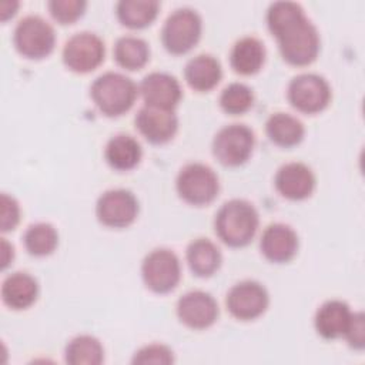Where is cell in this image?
<instances>
[{
  "mask_svg": "<svg viewBox=\"0 0 365 365\" xmlns=\"http://www.w3.org/2000/svg\"><path fill=\"white\" fill-rule=\"evenodd\" d=\"M160 3L155 0H120L115 4L118 21L128 29H144L150 26L158 14Z\"/></svg>",
  "mask_w": 365,
  "mask_h": 365,
  "instance_id": "484cf974",
  "label": "cell"
},
{
  "mask_svg": "<svg viewBox=\"0 0 365 365\" xmlns=\"http://www.w3.org/2000/svg\"><path fill=\"white\" fill-rule=\"evenodd\" d=\"M267 50L264 43L254 36L238 38L230 51V66L240 76L257 74L265 63Z\"/></svg>",
  "mask_w": 365,
  "mask_h": 365,
  "instance_id": "d6986e66",
  "label": "cell"
},
{
  "mask_svg": "<svg viewBox=\"0 0 365 365\" xmlns=\"http://www.w3.org/2000/svg\"><path fill=\"white\" fill-rule=\"evenodd\" d=\"M185 259L194 275L208 278L220 269L222 264V254L215 242L210 238L200 237L187 245Z\"/></svg>",
  "mask_w": 365,
  "mask_h": 365,
  "instance_id": "7402d4cb",
  "label": "cell"
},
{
  "mask_svg": "<svg viewBox=\"0 0 365 365\" xmlns=\"http://www.w3.org/2000/svg\"><path fill=\"white\" fill-rule=\"evenodd\" d=\"M133 364H173L174 352L164 344H148L137 349L131 359Z\"/></svg>",
  "mask_w": 365,
  "mask_h": 365,
  "instance_id": "1f68e13d",
  "label": "cell"
},
{
  "mask_svg": "<svg viewBox=\"0 0 365 365\" xmlns=\"http://www.w3.org/2000/svg\"><path fill=\"white\" fill-rule=\"evenodd\" d=\"M0 215H1V231L9 232L13 231L20 222V205L13 195L3 192L0 197Z\"/></svg>",
  "mask_w": 365,
  "mask_h": 365,
  "instance_id": "d6a6232c",
  "label": "cell"
},
{
  "mask_svg": "<svg viewBox=\"0 0 365 365\" xmlns=\"http://www.w3.org/2000/svg\"><path fill=\"white\" fill-rule=\"evenodd\" d=\"M141 158V144L130 134H115L104 147V160L115 171H130L140 164Z\"/></svg>",
  "mask_w": 365,
  "mask_h": 365,
  "instance_id": "603a6c76",
  "label": "cell"
},
{
  "mask_svg": "<svg viewBox=\"0 0 365 365\" xmlns=\"http://www.w3.org/2000/svg\"><path fill=\"white\" fill-rule=\"evenodd\" d=\"M64 361L71 365H100L104 361V346L90 334L76 335L64 348Z\"/></svg>",
  "mask_w": 365,
  "mask_h": 365,
  "instance_id": "4316f807",
  "label": "cell"
},
{
  "mask_svg": "<svg viewBox=\"0 0 365 365\" xmlns=\"http://www.w3.org/2000/svg\"><path fill=\"white\" fill-rule=\"evenodd\" d=\"M255 147L254 131L240 123L220 128L212 138V155L225 167H240L247 163Z\"/></svg>",
  "mask_w": 365,
  "mask_h": 365,
  "instance_id": "52a82bcc",
  "label": "cell"
},
{
  "mask_svg": "<svg viewBox=\"0 0 365 365\" xmlns=\"http://www.w3.org/2000/svg\"><path fill=\"white\" fill-rule=\"evenodd\" d=\"M202 19L191 7L175 9L165 19L161 27V43L174 56L191 51L201 38Z\"/></svg>",
  "mask_w": 365,
  "mask_h": 365,
  "instance_id": "277c9868",
  "label": "cell"
},
{
  "mask_svg": "<svg viewBox=\"0 0 365 365\" xmlns=\"http://www.w3.org/2000/svg\"><path fill=\"white\" fill-rule=\"evenodd\" d=\"M138 200L125 188L104 191L96 202V217L100 224L108 228H127L138 215Z\"/></svg>",
  "mask_w": 365,
  "mask_h": 365,
  "instance_id": "8fae6325",
  "label": "cell"
},
{
  "mask_svg": "<svg viewBox=\"0 0 365 365\" xmlns=\"http://www.w3.org/2000/svg\"><path fill=\"white\" fill-rule=\"evenodd\" d=\"M269 305L267 288L254 279L234 284L225 295L227 311L238 321H254L261 317Z\"/></svg>",
  "mask_w": 365,
  "mask_h": 365,
  "instance_id": "7c38bea8",
  "label": "cell"
},
{
  "mask_svg": "<svg viewBox=\"0 0 365 365\" xmlns=\"http://www.w3.org/2000/svg\"><path fill=\"white\" fill-rule=\"evenodd\" d=\"M348 345L352 349L361 351L365 346V317L362 312H354L351 322L344 334Z\"/></svg>",
  "mask_w": 365,
  "mask_h": 365,
  "instance_id": "836d02e7",
  "label": "cell"
},
{
  "mask_svg": "<svg viewBox=\"0 0 365 365\" xmlns=\"http://www.w3.org/2000/svg\"><path fill=\"white\" fill-rule=\"evenodd\" d=\"M138 94L144 106L161 110H175L182 98L178 80L165 71H151L144 76L138 84Z\"/></svg>",
  "mask_w": 365,
  "mask_h": 365,
  "instance_id": "5bb4252c",
  "label": "cell"
},
{
  "mask_svg": "<svg viewBox=\"0 0 365 365\" xmlns=\"http://www.w3.org/2000/svg\"><path fill=\"white\" fill-rule=\"evenodd\" d=\"M259 227V215L255 207L242 198L225 201L214 217L217 237L231 248L248 245Z\"/></svg>",
  "mask_w": 365,
  "mask_h": 365,
  "instance_id": "6da1fadb",
  "label": "cell"
},
{
  "mask_svg": "<svg viewBox=\"0 0 365 365\" xmlns=\"http://www.w3.org/2000/svg\"><path fill=\"white\" fill-rule=\"evenodd\" d=\"M274 38L278 43V50L282 60L291 66H309L319 54V33L315 24L307 16L287 26Z\"/></svg>",
  "mask_w": 365,
  "mask_h": 365,
  "instance_id": "3957f363",
  "label": "cell"
},
{
  "mask_svg": "<svg viewBox=\"0 0 365 365\" xmlns=\"http://www.w3.org/2000/svg\"><path fill=\"white\" fill-rule=\"evenodd\" d=\"M218 103L224 113L230 115H241L252 107L254 91L248 84L234 81L222 88Z\"/></svg>",
  "mask_w": 365,
  "mask_h": 365,
  "instance_id": "f1b7e54d",
  "label": "cell"
},
{
  "mask_svg": "<svg viewBox=\"0 0 365 365\" xmlns=\"http://www.w3.org/2000/svg\"><path fill=\"white\" fill-rule=\"evenodd\" d=\"M184 78L190 88L207 93L218 86L222 78V67L218 58L202 53L190 58L184 67Z\"/></svg>",
  "mask_w": 365,
  "mask_h": 365,
  "instance_id": "44dd1931",
  "label": "cell"
},
{
  "mask_svg": "<svg viewBox=\"0 0 365 365\" xmlns=\"http://www.w3.org/2000/svg\"><path fill=\"white\" fill-rule=\"evenodd\" d=\"M84 0H50L47 3L48 13L58 24H73L86 11Z\"/></svg>",
  "mask_w": 365,
  "mask_h": 365,
  "instance_id": "4dcf8cb0",
  "label": "cell"
},
{
  "mask_svg": "<svg viewBox=\"0 0 365 365\" xmlns=\"http://www.w3.org/2000/svg\"><path fill=\"white\" fill-rule=\"evenodd\" d=\"M23 245L33 257H47L58 245V232L50 222H34L23 234Z\"/></svg>",
  "mask_w": 365,
  "mask_h": 365,
  "instance_id": "83f0119b",
  "label": "cell"
},
{
  "mask_svg": "<svg viewBox=\"0 0 365 365\" xmlns=\"http://www.w3.org/2000/svg\"><path fill=\"white\" fill-rule=\"evenodd\" d=\"M287 98L297 111L318 114L329 106L332 90L325 77L317 73H301L288 83Z\"/></svg>",
  "mask_w": 365,
  "mask_h": 365,
  "instance_id": "ba28073f",
  "label": "cell"
},
{
  "mask_svg": "<svg viewBox=\"0 0 365 365\" xmlns=\"http://www.w3.org/2000/svg\"><path fill=\"white\" fill-rule=\"evenodd\" d=\"M175 312L182 325L190 329L201 331L215 324L220 309L215 298L210 292L192 289L178 298Z\"/></svg>",
  "mask_w": 365,
  "mask_h": 365,
  "instance_id": "4fadbf2b",
  "label": "cell"
},
{
  "mask_svg": "<svg viewBox=\"0 0 365 365\" xmlns=\"http://www.w3.org/2000/svg\"><path fill=\"white\" fill-rule=\"evenodd\" d=\"M13 44L23 57L40 60L53 53L56 47V33L46 19L37 14H30L16 24Z\"/></svg>",
  "mask_w": 365,
  "mask_h": 365,
  "instance_id": "8992f818",
  "label": "cell"
},
{
  "mask_svg": "<svg viewBox=\"0 0 365 365\" xmlns=\"http://www.w3.org/2000/svg\"><path fill=\"white\" fill-rule=\"evenodd\" d=\"M265 133L272 144L281 148H291L304 140L305 127L298 117L278 111L268 117Z\"/></svg>",
  "mask_w": 365,
  "mask_h": 365,
  "instance_id": "cb8c5ba5",
  "label": "cell"
},
{
  "mask_svg": "<svg viewBox=\"0 0 365 365\" xmlns=\"http://www.w3.org/2000/svg\"><path fill=\"white\" fill-rule=\"evenodd\" d=\"M138 86L125 74L106 71L90 86V97L96 107L107 117H120L135 103Z\"/></svg>",
  "mask_w": 365,
  "mask_h": 365,
  "instance_id": "7a4b0ae2",
  "label": "cell"
},
{
  "mask_svg": "<svg viewBox=\"0 0 365 365\" xmlns=\"http://www.w3.org/2000/svg\"><path fill=\"white\" fill-rule=\"evenodd\" d=\"M138 133L151 144H165L178 130V117L174 110H161L144 106L134 118Z\"/></svg>",
  "mask_w": 365,
  "mask_h": 365,
  "instance_id": "e0dca14e",
  "label": "cell"
},
{
  "mask_svg": "<svg viewBox=\"0 0 365 365\" xmlns=\"http://www.w3.org/2000/svg\"><path fill=\"white\" fill-rule=\"evenodd\" d=\"M113 56L115 63L128 71L141 70L150 60V46L138 36H121L115 40Z\"/></svg>",
  "mask_w": 365,
  "mask_h": 365,
  "instance_id": "d4e9b609",
  "label": "cell"
},
{
  "mask_svg": "<svg viewBox=\"0 0 365 365\" xmlns=\"http://www.w3.org/2000/svg\"><path fill=\"white\" fill-rule=\"evenodd\" d=\"M352 314L345 301L328 299L318 307L314 315V328L324 339L344 338Z\"/></svg>",
  "mask_w": 365,
  "mask_h": 365,
  "instance_id": "ac0fdd59",
  "label": "cell"
},
{
  "mask_svg": "<svg viewBox=\"0 0 365 365\" xmlns=\"http://www.w3.org/2000/svg\"><path fill=\"white\" fill-rule=\"evenodd\" d=\"M175 190L178 197L190 205L211 204L220 192V180L215 171L202 163H188L177 174Z\"/></svg>",
  "mask_w": 365,
  "mask_h": 365,
  "instance_id": "5b68a950",
  "label": "cell"
},
{
  "mask_svg": "<svg viewBox=\"0 0 365 365\" xmlns=\"http://www.w3.org/2000/svg\"><path fill=\"white\" fill-rule=\"evenodd\" d=\"M106 57V46L101 37L93 31H78L64 43L61 51L63 64L73 73L87 74L96 70Z\"/></svg>",
  "mask_w": 365,
  "mask_h": 365,
  "instance_id": "30bf717a",
  "label": "cell"
},
{
  "mask_svg": "<svg viewBox=\"0 0 365 365\" xmlns=\"http://www.w3.org/2000/svg\"><path fill=\"white\" fill-rule=\"evenodd\" d=\"M144 285L155 294H168L181 279V264L177 254L168 248L151 250L141 262Z\"/></svg>",
  "mask_w": 365,
  "mask_h": 365,
  "instance_id": "9c48e42d",
  "label": "cell"
},
{
  "mask_svg": "<svg viewBox=\"0 0 365 365\" xmlns=\"http://www.w3.org/2000/svg\"><path fill=\"white\" fill-rule=\"evenodd\" d=\"M299 240L295 230L284 222H272L265 227L259 238V251L265 259L274 264H287L298 252Z\"/></svg>",
  "mask_w": 365,
  "mask_h": 365,
  "instance_id": "2e32d148",
  "label": "cell"
},
{
  "mask_svg": "<svg viewBox=\"0 0 365 365\" xmlns=\"http://www.w3.org/2000/svg\"><path fill=\"white\" fill-rule=\"evenodd\" d=\"M38 282L29 272L17 271L9 274L1 284L3 302L16 311L30 308L38 297Z\"/></svg>",
  "mask_w": 365,
  "mask_h": 365,
  "instance_id": "ffe728a7",
  "label": "cell"
},
{
  "mask_svg": "<svg viewBox=\"0 0 365 365\" xmlns=\"http://www.w3.org/2000/svg\"><path fill=\"white\" fill-rule=\"evenodd\" d=\"M307 16L302 6L295 1H274L267 10V26L269 33L275 37L282 29L295 20Z\"/></svg>",
  "mask_w": 365,
  "mask_h": 365,
  "instance_id": "f546056e",
  "label": "cell"
},
{
  "mask_svg": "<svg viewBox=\"0 0 365 365\" xmlns=\"http://www.w3.org/2000/svg\"><path fill=\"white\" fill-rule=\"evenodd\" d=\"M274 185L281 197L291 201H301L312 195L317 187V178L309 165L301 161H291L277 170Z\"/></svg>",
  "mask_w": 365,
  "mask_h": 365,
  "instance_id": "9a60e30c",
  "label": "cell"
},
{
  "mask_svg": "<svg viewBox=\"0 0 365 365\" xmlns=\"http://www.w3.org/2000/svg\"><path fill=\"white\" fill-rule=\"evenodd\" d=\"M14 258V248L13 245L6 240L1 238V269H6Z\"/></svg>",
  "mask_w": 365,
  "mask_h": 365,
  "instance_id": "e575fe53",
  "label": "cell"
}]
</instances>
